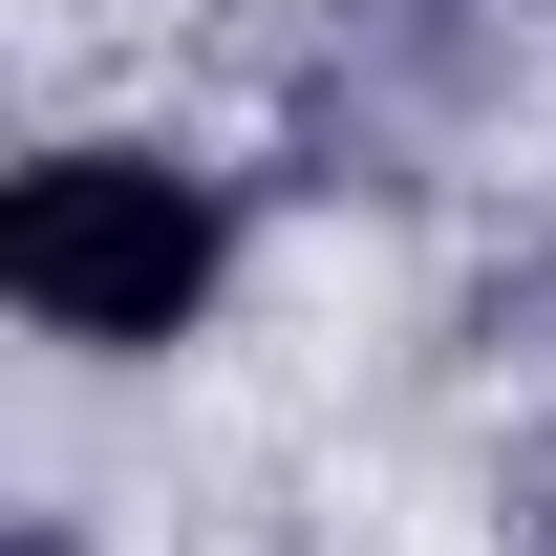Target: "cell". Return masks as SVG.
I'll use <instances>...</instances> for the list:
<instances>
[{"label": "cell", "mask_w": 556, "mask_h": 556, "mask_svg": "<svg viewBox=\"0 0 556 556\" xmlns=\"http://www.w3.org/2000/svg\"><path fill=\"white\" fill-rule=\"evenodd\" d=\"M214 257H236V214H214V172H172V150H43V172L0 193V300H22L43 343H172L214 300Z\"/></svg>", "instance_id": "6da1fadb"}, {"label": "cell", "mask_w": 556, "mask_h": 556, "mask_svg": "<svg viewBox=\"0 0 556 556\" xmlns=\"http://www.w3.org/2000/svg\"><path fill=\"white\" fill-rule=\"evenodd\" d=\"M535 556H556V492H535Z\"/></svg>", "instance_id": "7a4b0ae2"}, {"label": "cell", "mask_w": 556, "mask_h": 556, "mask_svg": "<svg viewBox=\"0 0 556 556\" xmlns=\"http://www.w3.org/2000/svg\"><path fill=\"white\" fill-rule=\"evenodd\" d=\"M22 556H65V535H22Z\"/></svg>", "instance_id": "3957f363"}]
</instances>
